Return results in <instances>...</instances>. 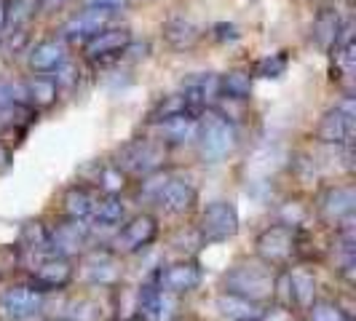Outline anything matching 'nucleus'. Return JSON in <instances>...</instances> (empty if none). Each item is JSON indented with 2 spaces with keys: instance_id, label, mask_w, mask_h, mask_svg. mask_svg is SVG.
I'll return each mask as SVG.
<instances>
[{
  "instance_id": "nucleus-1",
  "label": "nucleus",
  "mask_w": 356,
  "mask_h": 321,
  "mask_svg": "<svg viewBox=\"0 0 356 321\" xmlns=\"http://www.w3.org/2000/svg\"><path fill=\"white\" fill-rule=\"evenodd\" d=\"M198 150L201 158L217 163V160L228 158L236 145H238V131L231 121H225L217 110H204L198 118Z\"/></svg>"
},
{
  "instance_id": "nucleus-2",
  "label": "nucleus",
  "mask_w": 356,
  "mask_h": 321,
  "mask_svg": "<svg viewBox=\"0 0 356 321\" xmlns=\"http://www.w3.org/2000/svg\"><path fill=\"white\" fill-rule=\"evenodd\" d=\"M273 276L266 263H238L222 276L225 292H233L238 297H247L252 303L273 300Z\"/></svg>"
},
{
  "instance_id": "nucleus-3",
  "label": "nucleus",
  "mask_w": 356,
  "mask_h": 321,
  "mask_svg": "<svg viewBox=\"0 0 356 321\" xmlns=\"http://www.w3.org/2000/svg\"><path fill=\"white\" fill-rule=\"evenodd\" d=\"M163 158H166L163 145L156 140H147V137H137L118 150L115 166L129 177H147V174H156L163 166Z\"/></svg>"
},
{
  "instance_id": "nucleus-4",
  "label": "nucleus",
  "mask_w": 356,
  "mask_h": 321,
  "mask_svg": "<svg viewBox=\"0 0 356 321\" xmlns=\"http://www.w3.org/2000/svg\"><path fill=\"white\" fill-rule=\"evenodd\" d=\"M356 137V102L348 94L346 99H340L324 118H321L319 129H316V140L324 145H335V147H346L351 150Z\"/></svg>"
},
{
  "instance_id": "nucleus-5",
  "label": "nucleus",
  "mask_w": 356,
  "mask_h": 321,
  "mask_svg": "<svg viewBox=\"0 0 356 321\" xmlns=\"http://www.w3.org/2000/svg\"><path fill=\"white\" fill-rule=\"evenodd\" d=\"M238 233V212L231 201H212L201 212L198 238L201 244H222Z\"/></svg>"
},
{
  "instance_id": "nucleus-6",
  "label": "nucleus",
  "mask_w": 356,
  "mask_h": 321,
  "mask_svg": "<svg viewBox=\"0 0 356 321\" xmlns=\"http://www.w3.org/2000/svg\"><path fill=\"white\" fill-rule=\"evenodd\" d=\"M295 238L298 233L284 222L268 225L266 231L257 236V257L268 268H284L295 257Z\"/></svg>"
},
{
  "instance_id": "nucleus-7",
  "label": "nucleus",
  "mask_w": 356,
  "mask_h": 321,
  "mask_svg": "<svg viewBox=\"0 0 356 321\" xmlns=\"http://www.w3.org/2000/svg\"><path fill=\"white\" fill-rule=\"evenodd\" d=\"M46 303V292H40L33 284L11 286L0 295V319L3 321H27L35 319L43 311Z\"/></svg>"
},
{
  "instance_id": "nucleus-8",
  "label": "nucleus",
  "mask_w": 356,
  "mask_h": 321,
  "mask_svg": "<svg viewBox=\"0 0 356 321\" xmlns=\"http://www.w3.org/2000/svg\"><path fill=\"white\" fill-rule=\"evenodd\" d=\"M159 236V222L150 214H140L134 220H129L118 236L113 238V247L118 254H137V252L147 249Z\"/></svg>"
},
{
  "instance_id": "nucleus-9",
  "label": "nucleus",
  "mask_w": 356,
  "mask_h": 321,
  "mask_svg": "<svg viewBox=\"0 0 356 321\" xmlns=\"http://www.w3.org/2000/svg\"><path fill=\"white\" fill-rule=\"evenodd\" d=\"M177 316V295L163 292L153 281L137 292V319L140 321H172Z\"/></svg>"
},
{
  "instance_id": "nucleus-10",
  "label": "nucleus",
  "mask_w": 356,
  "mask_h": 321,
  "mask_svg": "<svg viewBox=\"0 0 356 321\" xmlns=\"http://www.w3.org/2000/svg\"><path fill=\"white\" fill-rule=\"evenodd\" d=\"M185 102L191 107V113L201 115L204 110H212L220 99V75L214 72H193L191 78L182 81V91Z\"/></svg>"
},
{
  "instance_id": "nucleus-11",
  "label": "nucleus",
  "mask_w": 356,
  "mask_h": 321,
  "mask_svg": "<svg viewBox=\"0 0 356 321\" xmlns=\"http://www.w3.org/2000/svg\"><path fill=\"white\" fill-rule=\"evenodd\" d=\"M201 279H204V273H201L198 263L182 260V263H172V265L161 268L156 279H153V284L163 292H169V295H188V292L198 289Z\"/></svg>"
},
{
  "instance_id": "nucleus-12",
  "label": "nucleus",
  "mask_w": 356,
  "mask_h": 321,
  "mask_svg": "<svg viewBox=\"0 0 356 321\" xmlns=\"http://www.w3.org/2000/svg\"><path fill=\"white\" fill-rule=\"evenodd\" d=\"M72 265L67 257L59 254H46L38 263H33V286L40 292H51V289H65L72 281Z\"/></svg>"
},
{
  "instance_id": "nucleus-13",
  "label": "nucleus",
  "mask_w": 356,
  "mask_h": 321,
  "mask_svg": "<svg viewBox=\"0 0 356 321\" xmlns=\"http://www.w3.org/2000/svg\"><path fill=\"white\" fill-rule=\"evenodd\" d=\"M196 198H198V193H196L193 179L172 177V174H169V179L163 182V188H161L159 196H156V204L169 214H185L193 209Z\"/></svg>"
},
{
  "instance_id": "nucleus-14",
  "label": "nucleus",
  "mask_w": 356,
  "mask_h": 321,
  "mask_svg": "<svg viewBox=\"0 0 356 321\" xmlns=\"http://www.w3.org/2000/svg\"><path fill=\"white\" fill-rule=\"evenodd\" d=\"M129 43H131V33L126 27H105L86 40V56L91 62H105L113 56H121Z\"/></svg>"
},
{
  "instance_id": "nucleus-15",
  "label": "nucleus",
  "mask_w": 356,
  "mask_h": 321,
  "mask_svg": "<svg viewBox=\"0 0 356 321\" xmlns=\"http://www.w3.org/2000/svg\"><path fill=\"white\" fill-rule=\"evenodd\" d=\"M356 209V190L351 185H335L330 190H324L319 198V214L332 222V225H340L343 220L354 217Z\"/></svg>"
},
{
  "instance_id": "nucleus-16",
  "label": "nucleus",
  "mask_w": 356,
  "mask_h": 321,
  "mask_svg": "<svg viewBox=\"0 0 356 321\" xmlns=\"http://www.w3.org/2000/svg\"><path fill=\"white\" fill-rule=\"evenodd\" d=\"M83 276L94 286H115L121 281V265L113 252H89L83 260Z\"/></svg>"
},
{
  "instance_id": "nucleus-17",
  "label": "nucleus",
  "mask_w": 356,
  "mask_h": 321,
  "mask_svg": "<svg viewBox=\"0 0 356 321\" xmlns=\"http://www.w3.org/2000/svg\"><path fill=\"white\" fill-rule=\"evenodd\" d=\"M110 14L113 11H105V8H83L81 14H75V17L62 27V40L67 43V40H89L94 38L99 30H105L107 22H110Z\"/></svg>"
},
{
  "instance_id": "nucleus-18",
  "label": "nucleus",
  "mask_w": 356,
  "mask_h": 321,
  "mask_svg": "<svg viewBox=\"0 0 356 321\" xmlns=\"http://www.w3.org/2000/svg\"><path fill=\"white\" fill-rule=\"evenodd\" d=\"M51 238V249L59 257H70L75 252H81L89 241V228L83 225V220H67L62 225H56L54 231H49Z\"/></svg>"
},
{
  "instance_id": "nucleus-19",
  "label": "nucleus",
  "mask_w": 356,
  "mask_h": 321,
  "mask_svg": "<svg viewBox=\"0 0 356 321\" xmlns=\"http://www.w3.org/2000/svg\"><path fill=\"white\" fill-rule=\"evenodd\" d=\"M30 67L35 72H54L59 65L67 62V43L62 38H49V40H40L30 49L27 56Z\"/></svg>"
},
{
  "instance_id": "nucleus-20",
  "label": "nucleus",
  "mask_w": 356,
  "mask_h": 321,
  "mask_svg": "<svg viewBox=\"0 0 356 321\" xmlns=\"http://www.w3.org/2000/svg\"><path fill=\"white\" fill-rule=\"evenodd\" d=\"M217 313H220V319L222 321H263V311H260V305L247 300V297H238V295H233V292H222L220 297H217Z\"/></svg>"
},
{
  "instance_id": "nucleus-21",
  "label": "nucleus",
  "mask_w": 356,
  "mask_h": 321,
  "mask_svg": "<svg viewBox=\"0 0 356 321\" xmlns=\"http://www.w3.org/2000/svg\"><path fill=\"white\" fill-rule=\"evenodd\" d=\"M289 276V292H292V305L308 311L311 305L316 303V276L308 270V268H295V270H286Z\"/></svg>"
},
{
  "instance_id": "nucleus-22",
  "label": "nucleus",
  "mask_w": 356,
  "mask_h": 321,
  "mask_svg": "<svg viewBox=\"0 0 356 321\" xmlns=\"http://www.w3.org/2000/svg\"><path fill=\"white\" fill-rule=\"evenodd\" d=\"M19 244H22V252H24V254H33V257H35L33 263H38V260L46 257V254H54L49 228H46L43 222H38V220H30V222L22 225V238H19Z\"/></svg>"
},
{
  "instance_id": "nucleus-23",
  "label": "nucleus",
  "mask_w": 356,
  "mask_h": 321,
  "mask_svg": "<svg viewBox=\"0 0 356 321\" xmlns=\"http://www.w3.org/2000/svg\"><path fill=\"white\" fill-rule=\"evenodd\" d=\"M332 81L351 89L354 86V72H356V40L354 43H340V46H332Z\"/></svg>"
},
{
  "instance_id": "nucleus-24",
  "label": "nucleus",
  "mask_w": 356,
  "mask_h": 321,
  "mask_svg": "<svg viewBox=\"0 0 356 321\" xmlns=\"http://www.w3.org/2000/svg\"><path fill=\"white\" fill-rule=\"evenodd\" d=\"M198 118L201 115H193V113H182V115H175L169 121H161V137H166V142L172 145H185L193 142L198 137Z\"/></svg>"
},
{
  "instance_id": "nucleus-25",
  "label": "nucleus",
  "mask_w": 356,
  "mask_h": 321,
  "mask_svg": "<svg viewBox=\"0 0 356 321\" xmlns=\"http://www.w3.org/2000/svg\"><path fill=\"white\" fill-rule=\"evenodd\" d=\"M343 22H346V19H340L338 8H321L319 14H316L314 27H311V38L316 40L319 49H332V43H335V38H338Z\"/></svg>"
},
{
  "instance_id": "nucleus-26",
  "label": "nucleus",
  "mask_w": 356,
  "mask_h": 321,
  "mask_svg": "<svg viewBox=\"0 0 356 321\" xmlns=\"http://www.w3.org/2000/svg\"><path fill=\"white\" fill-rule=\"evenodd\" d=\"M163 38H166V43L172 46V49H193L198 43V38H201V30H198L193 22H188V19L182 17H175L169 19L166 24H163Z\"/></svg>"
},
{
  "instance_id": "nucleus-27",
  "label": "nucleus",
  "mask_w": 356,
  "mask_h": 321,
  "mask_svg": "<svg viewBox=\"0 0 356 321\" xmlns=\"http://www.w3.org/2000/svg\"><path fill=\"white\" fill-rule=\"evenodd\" d=\"M97 193L91 188H83V185H72L70 190L65 193V214L70 220H86L91 217L94 206H97Z\"/></svg>"
},
{
  "instance_id": "nucleus-28",
  "label": "nucleus",
  "mask_w": 356,
  "mask_h": 321,
  "mask_svg": "<svg viewBox=\"0 0 356 321\" xmlns=\"http://www.w3.org/2000/svg\"><path fill=\"white\" fill-rule=\"evenodd\" d=\"M56 94L59 86L51 75H35L24 83V97H27V105L33 107H49L56 102Z\"/></svg>"
},
{
  "instance_id": "nucleus-29",
  "label": "nucleus",
  "mask_w": 356,
  "mask_h": 321,
  "mask_svg": "<svg viewBox=\"0 0 356 321\" xmlns=\"http://www.w3.org/2000/svg\"><path fill=\"white\" fill-rule=\"evenodd\" d=\"M252 94V75L244 70H231L228 75H220V97L233 102H247Z\"/></svg>"
},
{
  "instance_id": "nucleus-30",
  "label": "nucleus",
  "mask_w": 356,
  "mask_h": 321,
  "mask_svg": "<svg viewBox=\"0 0 356 321\" xmlns=\"http://www.w3.org/2000/svg\"><path fill=\"white\" fill-rule=\"evenodd\" d=\"M124 214H126V206L121 198L102 196V198H97V206H94L91 217H94V222L102 225V228H115V225H121Z\"/></svg>"
},
{
  "instance_id": "nucleus-31",
  "label": "nucleus",
  "mask_w": 356,
  "mask_h": 321,
  "mask_svg": "<svg viewBox=\"0 0 356 321\" xmlns=\"http://www.w3.org/2000/svg\"><path fill=\"white\" fill-rule=\"evenodd\" d=\"M182 113H191L185 97H182V94H169V97L159 99L156 107L150 110V121H153V124H161V121H169V118L182 115ZM193 115H196V113H193Z\"/></svg>"
},
{
  "instance_id": "nucleus-32",
  "label": "nucleus",
  "mask_w": 356,
  "mask_h": 321,
  "mask_svg": "<svg viewBox=\"0 0 356 321\" xmlns=\"http://www.w3.org/2000/svg\"><path fill=\"white\" fill-rule=\"evenodd\" d=\"M286 67H289V56L284 51H276L263 56V59H257L252 65V75H257V78H282Z\"/></svg>"
},
{
  "instance_id": "nucleus-33",
  "label": "nucleus",
  "mask_w": 356,
  "mask_h": 321,
  "mask_svg": "<svg viewBox=\"0 0 356 321\" xmlns=\"http://www.w3.org/2000/svg\"><path fill=\"white\" fill-rule=\"evenodd\" d=\"M38 0H6V27H22L35 17Z\"/></svg>"
},
{
  "instance_id": "nucleus-34",
  "label": "nucleus",
  "mask_w": 356,
  "mask_h": 321,
  "mask_svg": "<svg viewBox=\"0 0 356 321\" xmlns=\"http://www.w3.org/2000/svg\"><path fill=\"white\" fill-rule=\"evenodd\" d=\"M33 110L30 105H19V102H8V105H0V129H19V126H27L33 118Z\"/></svg>"
},
{
  "instance_id": "nucleus-35",
  "label": "nucleus",
  "mask_w": 356,
  "mask_h": 321,
  "mask_svg": "<svg viewBox=\"0 0 356 321\" xmlns=\"http://www.w3.org/2000/svg\"><path fill=\"white\" fill-rule=\"evenodd\" d=\"M124 185H126V174L115 163L99 169V174H97V188H102L105 196H118V193L124 190Z\"/></svg>"
},
{
  "instance_id": "nucleus-36",
  "label": "nucleus",
  "mask_w": 356,
  "mask_h": 321,
  "mask_svg": "<svg viewBox=\"0 0 356 321\" xmlns=\"http://www.w3.org/2000/svg\"><path fill=\"white\" fill-rule=\"evenodd\" d=\"M308 321H351V313L332 300H319L308 308Z\"/></svg>"
},
{
  "instance_id": "nucleus-37",
  "label": "nucleus",
  "mask_w": 356,
  "mask_h": 321,
  "mask_svg": "<svg viewBox=\"0 0 356 321\" xmlns=\"http://www.w3.org/2000/svg\"><path fill=\"white\" fill-rule=\"evenodd\" d=\"M65 321H99V305L89 303V300H78L70 305Z\"/></svg>"
},
{
  "instance_id": "nucleus-38",
  "label": "nucleus",
  "mask_w": 356,
  "mask_h": 321,
  "mask_svg": "<svg viewBox=\"0 0 356 321\" xmlns=\"http://www.w3.org/2000/svg\"><path fill=\"white\" fill-rule=\"evenodd\" d=\"M212 30H214V38H217V40H222V43H225V40H238V27H236V24L217 22Z\"/></svg>"
},
{
  "instance_id": "nucleus-39",
  "label": "nucleus",
  "mask_w": 356,
  "mask_h": 321,
  "mask_svg": "<svg viewBox=\"0 0 356 321\" xmlns=\"http://www.w3.org/2000/svg\"><path fill=\"white\" fill-rule=\"evenodd\" d=\"M129 0H83L86 8H105V11H115V8H124Z\"/></svg>"
},
{
  "instance_id": "nucleus-40",
  "label": "nucleus",
  "mask_w": 356,
  "mask_h": 321,
  "mask_svg": "<svg viewBox=\"0 0 356 321\" xmlns=\"http://www.w3.org/2000/svg\"><path fill=\"white\" fill-rule=\"evenodd\" d=\"M11 163H14V153H11V147L0 142V174H3V172H6Z\"/></svg>"
},
{
  "instance_id": "nucleus-41",
  "label": "nucleus",
  "mask_w": 356,
  "mask_h": 321,
  "mask_svg": "<svg viewBox=\"0 0 356 321\" xmlns=\"http://www.w3.org/2000/svg\"><path fill=\"white\" fill-rule=\"evenodd\" d=\"M67 0H38V8L43 11V14H51V11H56V8H62Z\"/></svg>"
}]
</instances>
